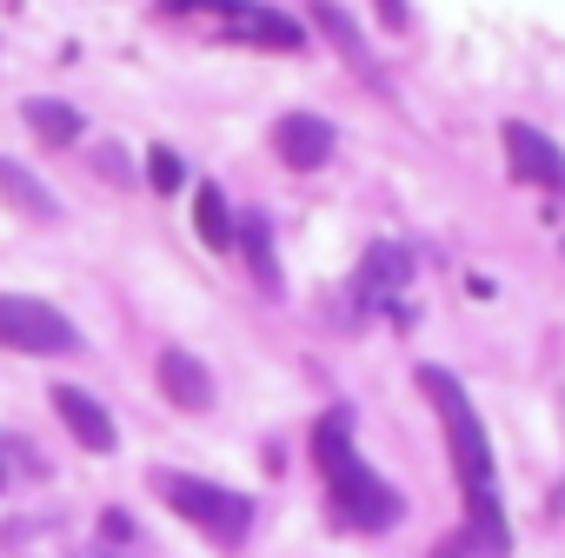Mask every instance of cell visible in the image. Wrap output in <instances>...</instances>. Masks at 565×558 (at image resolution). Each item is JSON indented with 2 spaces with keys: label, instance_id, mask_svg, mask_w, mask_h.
<instances>
[{
  "label": "cell",
  "instance_id": "cell-11",
  "mask_svg": "<svg viewBox=\"0 0 565 558\" xmlns=\"http://www.w3.org/2000/svg\"><path fill=\"white\" fill-rule=\"evenodd\" d=\"M0 200H8L14 213H28L34 226H54V219H61V200H54V193H47L21 160H0Z\"/></svg>",
  "mask_w": 565,
  "mask_h": 558
},
{
  "label": "cell",
  "instance_id": "cell-4",
  "mask_svg": "<svg viewBox=\"0 0 565 558\" xmlns=\"http://www.w3.org/2000/svg\"><path fill=\"white\" fill-rule=\"evenodd\" d=\"M0 346L8 353H34V360H54V353H74L81 333L61 307L47 300H28V293H0Z\"/></svg>",
  "mask_w": 565,
  "mask_h": 558
},
{
  "label": "cell",
  "instance_id": "cell-13",
  "mask_svg": "<svg viewBox=\"0 0 565 558\" xmlns=\"http://www.w3.org/2000/svg\"><path fill=\"white\" fill-rule=\"evenodd\" d=\"M28 127L41 133V147H74L81 140V114L67 100H28Z\"/></svg>",
  "mask_w": 565,
  "mask_h": 558
},
{
  "label": "cell",
  "instance_id": "cell-9",
  "mask_svg": "<svg viewBox=\"0 0 565 558\" xmlns=\"http://www.w3.org/2000/svg\"><path fill=\"white\" fill-rule=\"evenodd\" d=\"M160 393H167L180 412H206V406H213V373H206L193 353L167 346V353H160Z\"/></svg>",
  "mask_w": 565,
  "mask_h": 558
},
{
  "label": "cell",
  "instance_id": "cell-15",
  "mask_svg": "<svg viewBox=\"0 0 565 558\" xmlns=\"http://www.w3.org/2000/svg\"><path fill=\"white\" fill-rule=\"evenodd\" d=\"M313 21H320V28L333 34V47H340V54H347V61H353L360 74H373V61H366V41H360V28H353V21H347L340 8H333V0H313Z\"/></svg>",
  "mask_w": 565,
  "mask_h": 558
},
{
  "label": "cell",
  "instance_id": "cell-10",
  "mask_svg": "<svg viewBox=\"0 0 565 558\" xmlns=\"http://www.w3.org/2000/svg\"><path fill=\"white\" fill-rule=\"evenodd\" d=\"M54 412L67 419V432H74L87 452H114V419H107V406H100L94 393H81V386H54Z\"/></svg>",
  "mask_w": 565,
  "mask_h": 558
},
{
  "label": "cell",
  "instance_id": "cell-7",
  "mask_svg": "<svg viewBox=\"0 0 565 558\" xmlns=\"http://www.w3.org/2000/svg\"><path fill=\"white\" fill-rule=\"evenodd\" d=\"M273 153H279V167L313 173V167L333 160V127L320 114H279L273 120Z\"/></svg>",
  "mask_w": 565,
  "mask_h": 558
},
{
  "label": "cell",
  "instance_id": "cell-12",
  "mask_svg": "<svg viewBox=\"0 0 565 558\" xmlns=\"http://www.w3.org/2000/svg\"><path fill=\"white\" fill-rule=\"evenodd\" d=\"M233 246L246 253V266H253V279L266 293H279V259H273V233H266V219L259 213H246L239 226H233Z\"/></svg>",
  "mask_w": 565,
  "mask_h": 558
},
{
  "label": "cell",
  "instance_id": "cell-17",
  "mask_svg": "<svg viewBox=\"0 0 565 558\" xmlns=\"http://www.w3.org/2000/svg\"><path fill=\"white\" fill-rule=\"evenodd\" d=\"M233 0H160V14H226Z\"/></svg>",
  "mask_w": 565,
  "mask_h": 558
},
{
  "label": "cell",
  "instance_id": "cell-19",
  "mask_svg": "<svg viewBox=\"0 0 565 558\" xmlns=\"http://www.w3.org/2000/svg\"><path fill=\"white\" fill-rule=\"evenodd\" d=\"M380 14H386V28H406V0H380Z\"/></svg>",
  "mask_w": 565,
  "mask_h": 558
},
{
  "label": "cell",
  "instance_id": "cell-20",
  "mask_svg": "<svg viewBox=\"0 0 565 558\" xmlns=\"http://www.w3.org/2000/svg\"><path fill=\"white\" fill-rule=\"evenodd\" d=\"M0 485H8V459H0Z\"/></svg>",
  "mask_w": 565,
  "mask_h": 558
},
{
  "label": "cell",
  "instance_id": "cell-3",
  "mask_svg": "<svg viewBox=\"0 0 565 558\" xmlns=\"http://www.w3.org/2000/svg\"><path fill=\"white\" fill-rule=\"evenodd\" d=\"M153 492L193 525V532H206L220 551H239L246 545V532H253V498H239V492H226V485H213V479H186V472H153Z\"/></svg>",
  "mask_w": 565,
  "mask_h": 558
},
{
  "label": "cell",
  "instance_id": "cell-8",
  "mask_svg": "<svg viewBox=\"0 0 565 558\" xmlns=\"http://www.w3.org/2000/svg\"><path fill=\"white\" fill-rule=\"evenodd\" d=\"M406 279H413V253H406V246H373V253L360 259V279H353V293H360L366 307H393Z\"/></svg>",
  "mask_w": 565,
  "mask_h": 558
},
{
  "label": "cell",
  "instance_id": "cell-16",
  "mask_svg": "<svg viewBox=\"0 0 565 558\" xmlns=\"http://www.w3.org/2000/svg\"><path fill=\"white\" fill-rule=\"evenodd\" d=\"M147 180H153V193H180V186H186L180 153H173V147H153V153H147Z\"/></svg>",
  "mask_w": 565,
  "mask_h": 558
},
{
  "label": "cell",
  "instance_id": "cell-2",
  "mask_svg": "<svg viewBox=\"0 0 565 558\" xmlns=\"http://www.w3.org/2000/svg\"><path fill=\"white\" fill-rule=\"evenodd\" d=\"M313 465H320L327 505H333V518H340L347 532H386V525L406 518V498L353 452V412H347V406L313 426Z\"/></svg>",
  "mask_w": 565,
  "mask_h": 558
},
{
  "label": "cell",
  "instance_id": "cell-6",
  "mask_svg": "<svg viewBox=\"0 0 565 558\" xmlns=\"http://www.w3.org/2000/svg\"><path fill=\"white\" fill-rule=\"evenodd\" d=\"M499 140H505V160H512V173L525 180V186H545V193H565V153L539 133V127H525V120H505L499 127Z\"/></svg>",
  "mask_w": 565,
  "mask_h": 558
},
{
  "label": "cell",
  "instance_id": "cell-18",
  "mask_svg": "<svg viewBox=\"0 0 565 558\" xmlns=\"http://www.w3.org/2000/svg\"><path fill=\"white\" fill-rule=\"evenodd\" d=\"M433 558H472V538H446V545H439Z\"/></svg>",
  "mask_w": 565,
  "mask_h": 558
},
{
  "label": "cell",
  "instance_id": "cell-14",
  "mask_svg": "<svg viewBox=\"0 0 565 558\" xmlns=\"http://www.w3.org/2000/svg\"><path fill=\"white\" fill-rule=\"evenodd\" d=\"M193 226H200V239H206L213 253H226V246H233V213H226V193H220L213 180L193 193Z\"/></svg>",
  "mask_w": 565,
  "mask_h": 558
},
{
  "label": "cell",
  "instance_id": "cell-1",
  "mask_svg": "<svg viewBox=\"0 0 565 558\" xmlns=\"http://www.w3.org/2000/svg\"><path fill=\"white\" fill-rule=\"evenodd\" d=\"M419 393L433 399L439 412V432H446V452H452V479L466 492V538L479 558H505L512 551V525H505V505H499V472H492V439L466 399V386L446 373V366H419Z\"/></svg>",
  "mask_w": 565,
  "mask_h": 558
},
{
  "label": "cell",
  "instance_id": "cell-5",
  "mask_svg": "<svg viewBox=\"0 0 565 558\" xmlns=\"http://www.w3.org/2000/svg\"><path fill=\"white\" fill-rule=\"evenodd\" d=\"M220 34L239 41V47H273V54H300L307 47L300 21H287L279 8H259V0H233V8L220 14Z\"/></svg>",
  "mask_w": 565,
  "mask_h": 558
}]
</instances>
